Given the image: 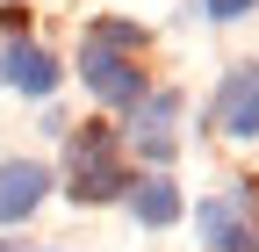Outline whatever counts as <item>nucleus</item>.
<instances>
[{"instance_id":"nucleus-11","label":"nucleus","mask_w":259,"mask_h":252,"mask_svg":"<svg viewBox=\"0 0 259 252\" xmlns=\"http://www.w3.org/2000/svg\"><path fill=\"white\" fill-rule=\"evenodd\" d=\"M0 252H15V238H0Z\"/></svg>"},{"instance_id":"nucleus-1","label":"nucleus","mask_w":259,"mask_h":252,"mask_svg":"<svg viewBox=\"0 0 259 252\" xmlns=\"http://www.w3.org/2000/svg\"><path fill=\"white\" fill-rule=\"evenodd\" d=\"M65 195L87 202V209L130 195V166H122V144H115L108 122H79V130H65Z\"/></svg>"},{"instance_id":"nucleus-6","label":"nucleus","mask_w":259,"mask_h":252,"mask_svg":"<svg viewBox=\"0 0 259 252\" xmlns=\"http://www.w3.org/2000/svg\"><path fill=\"white\" fill-rule=\"evenodd\" d=\"M58 79H65V65H58L44 44H29V36H8V44H0V87L29 94V101H51Z\"/></svg>"},{"instance_id":"nucleus-5","label":"nucleus","mask_w":259,"mask_h":252,"mask_svg":"<svg viewBox=\"0 0 259 252\" xmlns=\"http://www.w3.org/2000/svg\"><path fill=\"white\" fill-rule=\"evenodd\" d=\"M209 122L223 137H259V58H245V65L223 72L216 101H209Z\"/></svg>"},{"instance_id":"nucleus-3","label":"nucleus","mask_w":259,"mask_h":252,"mask_svg":"<svg viewBox=\"0 0 259 252\" xmlns=\"http://www.w3.org/2000/svg\"><path fill=\"white\" fill-rule=\"evenodd\" d=\"M79 79H87V94H94V101H108V108H137L144 101V65H137V58H130V51H115V44H79Z\"/></svg>"},{"instance_id":"nucleus-8","label":"nucleus","mask_w":259,"mask_h":252,"mask_svg":"<svg viewBox=\"0 0 259 252\" xmlns=\"http://www.w3.org/2000/svg\"><path fill=\"white\" fill-rule=\"evenodd\" d=\"M122 202H130V216H137L144 231H166V224H180V209H187V202H180V187H173L166 173L130 180V195H122Z\"/></svg>"},{"instance_id":"nucleus-2","label":"nucleus","mask_w":259,"mask_h":252,"mask_svg":"<svg viewBox=\"0 0 259 252\" xmlns=\"http://www.w3.org/2000/svg\"><path fill=\"white\" fill-rule=\"evenodd\" d=\"M194 231L209 252H259V195L252 187H223V195L194 202Z\"/></svg>"},{"instance_id":"nucleus-10","label":"nucleus","mask_w":259,"mask_h":252,"mask_svg":"<svg viewBox=\"0 0 259 252\" xmlns=\"http://www.w3.org/2000/svg\"><path fill=\"white\" fill-rule=\"evenodd\" d=\"M252 8H259V0H202L209 22H238V15H252Z\"/></svg>"},{"instance_id":"nucleus-7","label":"nucleus","mask_w":259,"mask_h":252,"mask_svg":"<svg viewBox=\"0 0 259 252\" xmlns=\"http://www.w3.org/2000/svg\"><path fill=\"white\" fill-rule=\"evenodd\" d=\"M44 195H51V166L44 159H0V224L36 216Z\"/></svg>"},{"instance_id":"nucleus-9","label":"nucleus","mask_w":259,"mask_h":252,"mask_svg":"<svg viewBox=\"0 0 259 252\" xmlns=\"http://www.w3.org/2000/svg\"><path fill=\"white\" fill-rule=\"evenodd\" d=\"M87 36H94V44H115V51H130V58L144 51V29H137V22H94Z\"/></svg>"},{"instance_id":"nucleus-4","label":"nucleus","mask_w":259,"mask_h":252,"mask_svg":"<svg viewBox=\"0 0 259 252\" xmlns=\"http://www.w3.org/2000/svg\"><path fill=\"white\" fill-rule=\"evenodd\" d=\"M130 144H137L144 166H166L180 151V94L173 87H151L137 108H130Z\"/></svg>"}]
</instances>
